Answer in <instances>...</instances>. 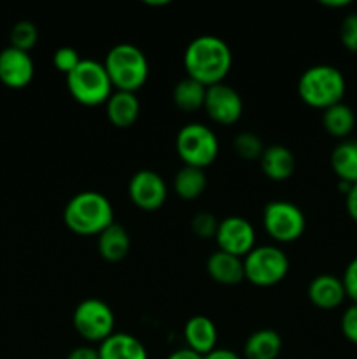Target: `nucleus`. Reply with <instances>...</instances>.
I'll list each match as a JSON object with an SVG mask.
<instances>
[{"mask_svg":"<svg viewBox=\"0 0 357 359\" xmlns=\"http://www.w3.org/2000/svg\"><path fill=\"white\" fill-rule=\"evenodd\" d=\"M340 41L349 51L357 53V13L343 18L340 25Z\"/></svg>","mask_w":357,"mask_h":359,"instance_id":"obj_30","label":"nucleus"},{"mask_svg":"<svg viewBox=\"0 0 357 359\" xmlns=\"http://www.w3.org/2000/svg\"><path fill=\"white\" fill-rule=\"evenodd\" d=\"M206 86H203L198 81L191 79L186 76L184 79L178 81L172 91V100H174L175 107L181 109L184 112H195L198 109H203L205 104Z\"/></svg>","mask_w":357,"mask_h":359,"instance_id":"obj_25","label":"nucleus"},{"mask_svg":"<svg viewBox=\"0 0 357 359\" xmlns=\"http://www.w3.org/2000/svg\"><path fill=\"white\" fill-rule=\"evenodd\" d=\"M206 273L220 286H237L245 280L244 259L217 249L206 259Z\"/></svg>","mask_w":357,"mask_h":359,"instance_id":"obj_16","label":"nucleus"},{"mask_svg":"<svg viewBox=\"0 0 357 359\" xmlns=\"http://www.w3.org/2000/svg\"><path fill=\"white\" fill-rule=\"evenodd\" d=\"M346 83L342 70L332 65L308 67L298 79V97L308 107L326 111L345 97Z\"/></svg>","mask_w":357,"mask_h":359,"instance_id":"obj_4","label":"nucleus"},{"mask_svg":"<svg viewBox=\"0 0 357 359\" xmlns=\"http://www.w3.org/2000/svg\"><path fill=\"white\" fill-rule=\"evenodd\" d=\"M217 228H219V221L212 212H198L192 216L191 219V231L198 238H216Z\"/></svg>","mask_w":357,"mask_h":359,"instance_id":"obj_28","label":"nucleus"},{"mask_svg":"<svg viewBox=\"0 0 357 359\" xmlns=\"http://www.w3.org/2000/svg\"><path fill=\"white\" fill-rule=\"evenodd\" d=\"M100 359H149L146 346L130 333H112L98 346Z\"/></svg>","mask_w":357,"mask_h":359,"instance_id":"obj_19","label":"nucleus"},{"mask_svg":"<svg viewBox=\"0 0 357 359\" xmlns=\"http://www.w3.org/2000/svg\"><path fill=\"white\" fill-rule=\"evenodd\" d=\"M66 359H100V356H98L97 347L79 346L74 347V349L66 354Z\"/></svg>","mask_w":357,"mask_h":359,"instance_id":"obj_33","label":"nucleus"},{"mask_svg":"<svg viewBox=\"0 0 357 359\" xmlns=\"http://www.w3.org/2000/svg\"><path fill=\"white\" fill-rule=\"evenodd\" d=\"M74 330L88 344H98L112 335L115 328V316L111 305L98 298H86L80 302L72 314Z\"/></svg>","mask_w":357,"mask_h":359,"instance_id":"obj_8","label":"nucleus"},{"mask_svg":"<svg viewBox=\"0 0 357 359\" xmlns=\"http://www.w3.org/2000/svg\"><path fill=\"white\" fill-rule=\"evenodd\" d=\"M35 65L31 56L21 49L9 48L0 51V83L10 90H23L31 83Z\"/></svg>","mask_w":357,"mask_h":359,"instance_id":"obj_13","label":"nucleus"},{"mask_svg":"<svg viewBox=\"0 0 357 359\" xmlns=\"http://www.w3.org/2000/svg\"><path fill=\"white\" fill-rule=\"evenodd\" d=\"M259 165H261V170L266 177L280 182L287 181L294 174L296 160H294V154L289 147L273 144V146L266 147L261 160H259Z\"/></svg>","mask_w":357,"mask_h":359,"instance_id":"obj_18","label":"nucleus"},{"mask_svg":"<svg viewBox=\"0 0 357 359\" xmlns=\"http://www.w3.org/2000/svg\"><path fill=\"white\" fill-rule=\"evenodd\" d=\"M262 226L275 242L290 244L304 233L307 217L296 203L287 200H273L262 209Z\"/></svg>","mask_w":357,"mask_h":359,"instance_id":"obj_9","label":"nucleus"},{"mask_svg":"<svg viewBox=\"0 0 357 359\" xmlns=\"http://www.w3.org/2000/svg\"><path fill=\"white\" fill-rule=\"evenodd\" d=\"M346 293L340 277L322 273L308 284V300L321 311H332L345 302Z\"/></svg>","mask_w":357,"mask_h":359,"instance_id":"obj_14","label":"nucleus"},{"mask_svg":"<svg viewBox=\"0 0 357 359\" xmlns=\"http://www.w3.org/2000/svg\"><path fill=\"white\" fill-rule=\"evenodd\" d=\"M244 272L252 286H276L289 272V258L276 245H259L244 258Z\"/></svg>","mask_w":357,"mask_h":359,"instance_id":"obj_7","label":"nucleus"},{"mask_svg":"<svg viewBox=\"0 0 357 359\" xmlns=\"http://www.w3.org/2000/svg\"><path fill=\"white\" fill-rule=\"evenodd\" d=\"M345 209L350 219L357 223V182L350 186L349 191L345 193Z\"/></svg>","mask_w":357,"mask_h":359,"instance_id":"obj_34","label":"nucleus"},{"mask_svg":"<svg viewBox=\"0 0 357 359\" xmlns=\"http://www.w3.org/2000/svg\"><path fill=\"white\" fill-rule=\"evenodd\" d=\"M63 223L72 233L83 237L100 235L114 221L111 200L98 191H80L66 202L63 209Z\"/></svg>","mask_w":357,"mask_h":359,"instance_id":"obj_2","label":"nucleus"},{"mask_svg":"<svg viewBox=\"0 0 357 359\" xmlns=\"http://www.w3.org/2000/svg\"><path fill=\"white\" fill-rule=\"evenodd\" d=\"M282 351V337L279 332L262 328L248 335L244 344L245 359H279Z\"/></svg>","mask_w":357,"mask_h":359,"instance_id":"obj_21","label":"nucleus"},{"mask_svg":"<svg viewBox=\"0 0 357 359\" xmlns=\"http://www.w3.org/2000/svg\"><path fill=\"white\" fill-rule=\"evenodd\" d=\"M322 6L332 7V9H340V7L350 6V0H321Z\"/></svg>","mask_w":357,"mask_h":359,"instance_id":"obj_37","label":"nucleus"},{"mask_svg":"<svg viewBox=\"0 0 357 359\" xmlns=\"http://www.w3.org/2000/svg\"><path fill=\"white\" fill-rule=\"evenodd\" d=\"M105 112L115 128H130L140 116V102L135 93L114 91L105 104Z\"/></svg>","mask_w":357,"mask_h":359,"instance_id":"obj_17","label":"nucleus"},{"mask_svg":"<svg viewBox=\"0 0 357 359\" xmlns=\"http://www.w3.org/2000/svg\"><path fill=\"white\" fill-rule=\"evenodd\" d=\"M175 149L182 163L205 170L219 156V140L203 123H188L175 137Z\"/></svg>","mask_w":357,"mask_h":359,"instance_id":"obj_6","label":"nucleus"},{"mask_svg":"<svg viewBox=\"0 0 357 359\" xmlns=\"http://www.w3.org/2000/svg\"><path fill=\"white\" fill-rule=\"evenodd\" d=\"M104 67L114 91L136 93L149 77L147 56L132 42H119L112 46L105 55Z\"/></svg>","mask_w":357,"mask_h":359,"instance_id":"obj_3","label":"nucleus"},{"mask_svg":"<svg viewBox=\"0 0 357 359\" xmlns=\"http://www.w3.org/2000/svg\"><path fill=\"white\" fill-rule=\"evenodd\" d=\"M206 182L209 179H206L205 170L184 165L174 177V191L177 193L178 198L192 202L205 193Z\"/></svg>","mask_w":357,"mask_h":359,"instance_id":"obj_23","label":"nucleus"},{"mask_svg":"<svg viewBox=\"0 0 357 359\" xmlns=\"http://www.w3.org/2000/svg\"><path fill=\"white\" fill-rule=\"evenodd\" d=\"M10 46L21 51H30L38 41V28L37 25L31 23L28 20H21L18 23H14V27L10 28Z\"/></svg>","mask_w":357,"mask_h":359,"instance_id":"obj_27","label":"nucleus"},{"mask_svg":"<svg viewBox=\"0 0 357 359\" xmlns=\"http://www.w3.org/2000/svg\"><path fill=\"white\" fill-rule=\"evenodd\" d=\"M342 283L343 287H345L346 298H350L354 304H357V256L346 265L342 277Z\"/></svg>","mask_w":357,"mask_h":359,"instance_id":"obj_32","label":"nucleus"},{"mask_svg":"<svg viewBox=\"0 0 357 359\" xmlns=\"http://www.w3.org/2000/svg\"><path fill=\"white\" fill-rule=\"evenodd\" d=\"M331 167L340 182H357V140H343L332 149Z\"/></svg>","mask_w":357,"mask_h":359,"instance_id":"obj_22","label":"nucleus"},{"mask_svg":"<svg viewBox=\"0 0 357 359\" xmlns=\"http://www.w3.org/2000/svg\"><path fill=\"white\" fill-rule=\"evenodd\" d=\"M219 251L244 259L255 248V230L248 219L241 216H230L219 221L216 233Z\"/></svg>","mask_w":357,"mask_h":359,"instance_id":"obj_12","label":"nucleus"},{"mask_svg":"<svg viewBox=\"0 0 357 359\" xmlns=\"http://www.w3.org/2000/svg\"><path fill=\"white\" fill-rule=\"evenodd\" d=\"M340 328H342L343 337L357 346V304H352L345 309L342 321H340Z\"/></svg>","mask_w":357,"mask_h":359,"instance_id":"obj_31","label":"nucleus"},{"mask_svg":"<svg viewBox=\"0 0 357 359\" xmlns=\"http://www.w3.org/2000/svg\"><path fill=\"white\" fill-rule=\"evenodd\" d=\"M128 196L135 207L146 212L161 209L168 198V186L158 172L142 168L128 182Z\"/></svg>","mask_w":357,"mask_h":359,"instance_id":"obj_10","label":"nucleus"},{"mask_svg":"<svg viewBox=\"0 0 357 359\" xmlns=\"http://www.w3.org/2000/svg\"><path fill=\"white\" fill-rule=\"evenodd\" d=\"M203 109L214 123L230 126L234 125L244 114V100L233 86L219 83L206 88Z\"/></svg>","mask_w":357,"mask_h":359,"instance_id":"obj_11","label":"nucleus"},{"mask_svg":"<svg viewBox=\"0 0 357 359\" xmlns=\"http://www.w3.org/2000/svg\"><path fill=\"white\" fill-rule=\"evenodd\" d=\"M98 252L102 258L108 263H118L128 256L130 248H132V241H130V233L122 224L112 223L111 226L105 228L100 235H98Z\"/></svg>","mask_w":357,"mask_h":359,"instance_id":"obj_20","label":"nucleus"},{"mask_svg":"<svg viewBox=\"0 0 357 359\" xmlns=\"http://www.w3.org/2000/svg\"><path fill=\"white\" fill-rule=\"evenodd\" d=\"M167 359H203V356L196 354L195 351L188 349V347H182V349L174 351Z\"/></svg>","mask_w":357,"mask_h":359,"instance_id":"obj_36","label":"nucleus"},{"mask_svg":"<svg viewBox=\"0 0 357 359\" xmlns=\"http://www.w3.org/2000/svg\"><path fill=\"white\" fill-rule=\"evenodd\" d=\"M69 93L77 104L86 107L107 104L111 95L114 93L111 79L105 72L104 63L91 58H83L79 65L66 76Z\"/></svg>","mask_w":357,"mask_h":359,"instance_id":"obj_5","label":"nucleus"},{"mask_svg":"<svg viewBox=\"0 0 357 359\" xmlns=\"http://www.w3.org/2000/svg\"><path fill=\"white\" fill-rule=\"evenodd\" d=\"M233 149L241 160H261L266 146L262 144V139L252 132H240L233 139Z\"/></svg>","mask_w":357,"mask_h":359,"instance_id":"obj_26","label":"nucleus"},{"mask_svg":"<svg viewBox=\"0 0 357 359\" xmlns=\"http://www.w3.org/2000/svg\"><path fill=\"white\" fill-rule=\"evenodd\" d=\"M322 126L331 137L345 139L352 133L354 126H356V114H354L352 107L340 102V104H335L322 111Z\"/></svg>","mask_w":357,"mask_h":359,"instance_id":"obj_24","label":"nucleus"},{"mask_svg":"<svg viewBox=\"0 0 357 359\" xmlns=\"http://www.w3.org/2000/svg\"><path fill=\"white\" fill-rule=\"evenodd\" d=\"M233 65L230 46L217 35H200L184 51V69L188 77L203 86L224 83Z\"/></svg>","mask_w":357,"mask_h":359,"instance_id":"obj_1","label":"nucleus"},{"mask_svg":"<svg viewBox=\"0 0 357 359\" xmlns=\"http://www.w3.org/2000/svg\"><path fill=\"white\" fill-rule=\"evenodd\" d=\"M80 60H83V56L79 55L77 49L70 48V46H62V48L56 49L55 55H52V65L56 67L58 72L69 76V74L79 65Z\"/></svg>","mask_w":357,"mask_h":359,"instance_id":"obj_29","label":"nucleus"},{"mask_svg":"<svg viewBox=\"0 0 357 359\" xmlns=\"http://www.w3.org/2000/svg\"><path fill=\"white\" fill-rule=\"evenodd\" d=\"M203 359H241L234 351L231 349H223V347H216L212 353H209Z\"/></svg>","mask_w":357,"mask_h":359,"instance_id":"obj_35","label":"nucleus"},{"mask_svg":"<svg viewBox=\"0 0 357 359\" xmlns=\"http://www.w3.org/2000/svg\"><path fill=\"white\" fill-rule=\"evenodd\" d=\"M186 347L200 356H206L217 347V326L206 316H192L184 325Z\"/></svg>","mask_w":357,"mask_h":359,"instance_id":"obj_15","label":"nucleus"}]
</instances>
